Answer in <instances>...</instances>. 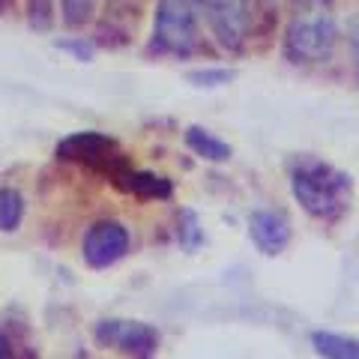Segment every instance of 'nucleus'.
<instances>
[{"label": "nucleus", "instance_id": "7", "mask_svg": "<svg viewBox=\"0 0 359 359\" xmlns=\"http://www.w3.org/2000/svg\"><path fill=\"white\" fill-rule=\"evenodd\" d=\"M96 341L123 353L150 356L159 347V332L141 320H102L96 327Z\"/></svg>", "mask_w": 359, "mask_h": 359}, {"label": "nucleus", "instance_id": "2", "mask_svg": "<svg viewBox=\"0 0 359 359\" xmlns=\"http://www.w3.org/2000/svg\"><path fill=\"white\" fill-rule=\"evenodd\" d=\"M335 39L339 33H335V21L327 9H302L287 27V54L297 63H323L332 57Z\"/></svg>", "mask_w": 359, "mask_h": 359}, {"label": "nucleus", "instance_id": "11", "mask_svg": "<svg viewBox=\"0 0 359 359\" xmlns=\"http://www.w3.org/2000/svg\"><path fill=\"white\" fill-rule=\"evenodd\" d=\"M311 347H314V353L323 359H359L356 339H347V335L330 332V330L311 332Z\"/></svg>", "mask_w": 359, "mask_h": 359}, {"label": "nucleus", "instance_id": "3", "mask_svg": "<svg viewBox=\"0 0 359 359\" xmlns=\"http://www.w3.org/2000/svg\"><path fill=\"white\" fill-rule=\"evenodd\" d=\"M201 0H159L156 45L171 54H192L198 45Z\"/></svg>", "mask_w": 359, "mask_h": 359}, {"label": "nucleus", "instance_id": "4", "mask_svg": "<svg viewBox=\"0 0 359 359\" xmlns=\"http://www.w3.org/2000/svg\"><path fill=\"white\" fill-rule=\"evenodd\" d=\"M57 156L63 162H78L96 168V171H108L111 177L126 168V156L117 147V141L99 132H75L69 138H63L57 144Z\"/></svg>", "mask_w": 359, "mask_h": 359}, {"label": "nucleus", "instance_id": "8", "mask_svg": "<svg viewBox=\"0 0 359 359\" xmlns=\"http://www.w3.org/2000/svg\"><path fill=\"white\" fill-rule=\"evenodd\" d=\"M249 233L264 255H282L290 243V222L278 210H255L249 216Z\"/></svg>", "mask_w": 359, "mask_h": 359}, {"label": "nucleus", "instance_id": "16", "mask_svg": "<svg viewBox=\"0 0 359 359\" xmlns=\"http://www.w3.org/2000/svg\"><path fill=\"white\" fill-rule=\"evenodd\" d=\"M0 359H15V347H13V339L0 330Z\"/></svg>", "mask_w": 359, "mask_h": 359}, {"label": "nucleus", "instance_id": "6", "mask_svg": "<svg viewBox=\"0 0 359 359\" xmlns=\"http://www.w3.org/2000/svg\"><path fill=\"white\" fill-rule=\"evenodd\" d=\"M84 261L93 269H108L117 261L129 255V231L114 219H102L96 224H90L81 243Z\"/></svg>", "mask_w": 359, "mask_h": 359}, {"label": "nucleus", "instance_id": "10", "mask_svg": "<svg viewBox=\"0 0 359 359\" xmlns=\"http://www.w3.org/2000/svg\"><path fill=\"white\" fill-rule=\"evenodd\" d=\"M186 144L195 156H201V159H207V162H228L231 159V144L216 138L212 132L201 129V126L186 129Z\"/></svg>", "mask_w": 359, "mask_h": 359}, {"label": "nucleus", "instance_id": "13", "mask_svg": "<svg viewBox=\"0 0 359 359\" xmlns=\"http://www.w3.org/2000/svg\"><path fill=\"white\" fill-rule=\"evenodd\" d=\"M96 13V0H63V21L69 27L87 25Z\"/></svg>", "mask_w": 359, "mask_h": 359}, {"label": "nucleus", "instance_id": "1", "mask_svg": "<svg viewBox=\"0 0 359 359\" xmlns=\"http://www.w3.org/2000/svg\"><path fill=\"white\" fill-rule=\"evenodd\" d=\"M290 192L309 216L332 222L351 207V177L320 159L302 156L290 165Z\"/></svg>", "mask_w": 359, "mask_h": 359}, {"label": "nucleus", "instance_id": "15", "mask_svg": "<svg viewBox=\"0 0 359 359\" xmlns=\"http://www.w3.org/2000/svg\"><path fill=\"white\" fill-rule=\"evenodd\" d=\"M189 78L198 81L201 87H219V84H228L233 78V72H228V69H201V72H192Z\"/></svg>", "mask_w": 359, "mask_h": 359}, {"label": "nucleus", "instance_id": "12", "mask_svg": "<svg viewBox=\"0 0 359 359\" xmlns=\"http://www.w3.org/2000/svg\"><path fill=\"white\" fill-rule=\"evenodd\" d=\"M21 219H25V198L18 189L6 186L0 189V231H18Z\"/></svg>", "mask_w": 359, "mask_h": 359}, {"label": "nucleus", "instance_id": "14", "mask_svg": "<svg viewBox=\"0 0 359 359\" xmlns=\"http://www.w3.org/2000/svg\"><path fill=\"white\" fill-rule=\"evenodd\" d=\"M183 231H180V243L186 245V249H198L201 245V231H198V216L192 210H186L183 212Z\"/></svg>", "mask_w": 359, "mask_h": 359}, {"label": "nucleus", "instance_id": "9", "mask_svg": "<svg viewBox=\"0 0 359 359\" xmlns=\"http://www.w3.org/2000/svg\"><path fill=\"white\" fill-rule=\"evenodd\" d=\"M114 183L123 189V192L129 195H138V198H171V180H165L159 174H147V171H129V168H123V171L114 174Z\"/></svg>", "mask_w": 359, "mask_h": 359}, {"label": "nucleus", "instance_id": "5", "mask_svg": "<svg viewBox=\"0 0 359 359\" xmlns=\"http://www.w3.org/2000/svg\"><path fill=\"white\" fill-rule=\"evenodd\" d=\"M201 13H204L212 36H216L222 48L233 51L249 36L252 15L245 0H201Z\"/></svg>", "mask_w": 359, "mask_h": 359}]
</instances>
